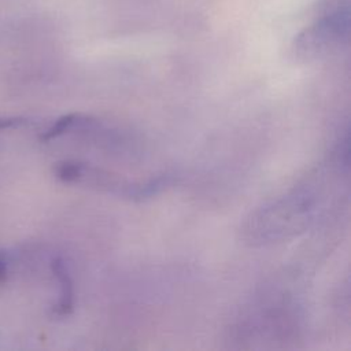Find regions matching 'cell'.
<instances>
[{
    "label": "cell",
    "mask_w": 351,
    "mask_h": 351,
    "mask_svg": "<svg viewBox=\"0 0 351 351\" xmlns=\"http://www.w3.org/2000/svg\"><path fill=\"white\" fill-rule=\"evenodd\" d=\"M322 181H308L256 208L247 218L243 234L251 244L262 245L296 236L310 228L322 204Z\"/></svg>",
    "instance_id": "1"
},
{
    "label": "cell",
    "mask_w": 351,
    "mask_h": 351,
    "mask_svg": "<svg viewBox=\"0 0 351 351\" xmlns=\"http://www.w3.org/2000/svg\"><path fill=\"white\" fill-rule=\"evenodd\" d=\"M55 176L63 182L84 184L100 192L130 200H145L159 195L173 184L170 174H160L144 181L129 180L121 174L90 166L77 160H64L56 165Z\"/></svg>",
    "instance_id": "2"
},
{
    "label": "cell",
    "mask_w": 351,
    "mask_h": 351,
    "mask_svg": "<svg viewBox=\"0 0 351 351\" xmlns=\"http://www.w3.org/2000/svg\"><path fill=\"white\" fill-rule=\"evenodd\" d=\"M51 270L59 282V299L53 306V313L59 317L69 315L73 311V304H74L73 281L70 277L69 267L64 259L58 256L52 259Z\"/></svg>",
    "instance_id": "3"
},
{
    "label": "cell",
    "mask_w": 351,
    "mask_h": 351,
    "mask_svg": "<svg viewBox=\"0 0 351 351\" xmlns=\"http://www.w3.org/2000/svg\"><path fill=\"white\" fill-rule=\"evenodd\" d=\"M99 126V122L88 115H84V114H67V115H63L60 117L59 119L55 121V123L47 129L43 136H41V140L44 141H49L52 138H56L67 132H71V130H92L95 128Z\"/></svg>",
    "instance_id": "4"
},
{
    "label": "cell",
    "mask_w": 351,
    "mask_h": 351,
    "mask_svg": "<svg viewBox=\"0 0 351 351\" xmlns=\"http://www.w3.org/2000/svg\"><path fill=\"white\" fill-rule=\"evenodd\" d=\"M23 121L21 118H0V130L7 129V128H12V126H18Z\"/></svg>",
    "instance_id": "5"
},
{
    "label": "cell",
    "mask_w": 351,
    "mask_h": 351,
    "mask_svg": "<svg viewBox=\"0 0 351 351\" xmlns=\"http://www.w3.org/2000/svg\"><path fill=\"white\" fill-rule=\"evenodd\" d=\"M7 274V267H5V262L0 258V281H3L5 278Z\"/></svg>",
    "instance_id": "6"
}]
</instances>
